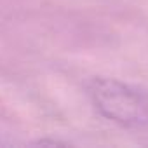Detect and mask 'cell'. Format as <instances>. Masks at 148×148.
Instances as JSON below:
<instances>
[{
	"mask_svg": "<svg viewBox=\"0 0 148 148\" xmlns=\"http://www.w3.org/2000/svg\"><path fill=\"white\" fill-rule=\"evenodd\" d=\"M94 108L108 120L124 127L148 125V94L117 79L96 77L89 82Z\"/></svg>",
	"mask_w": 148,
	"mask_h": 148,
	"instance_id": "cell-1",
	"label": "cell"
}]
</instances>
